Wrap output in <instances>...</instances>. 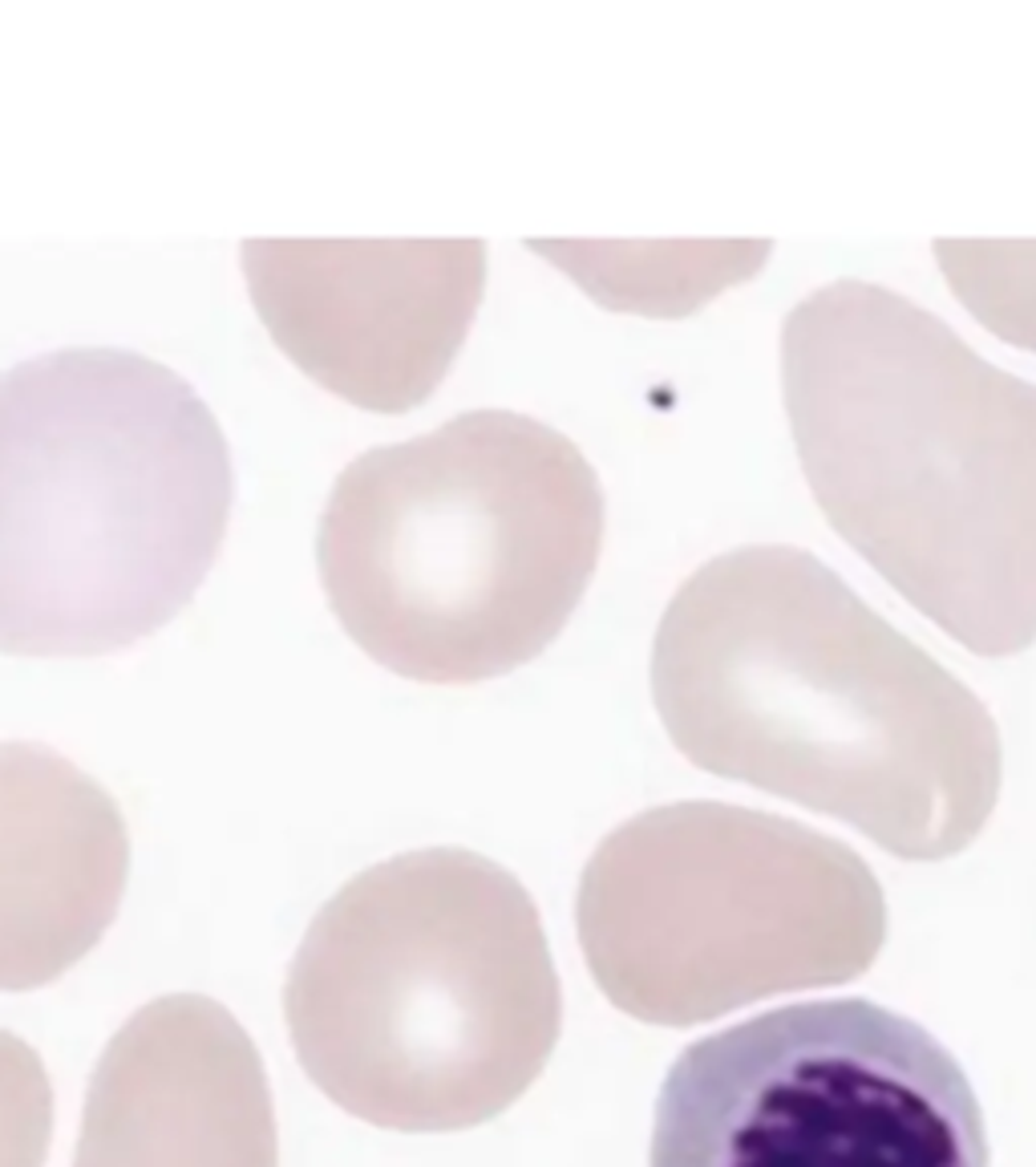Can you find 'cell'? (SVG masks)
Masks as SVG:
<instances>
[{
  "instance_id": "3",
  "label": "cell",
  "mask_w": 1036,
  "mask_h": 1167,
  "mask_svg": "<svg viewBox=\"0 0 1036 1167\" xmlns=\"http://www.w3.org/2000/svg\"><path fill=\"white\" fill-rule=\"evenodd\" d=\"M284 1014L320 1091L385 1131L478 1127L559 1042L564 998L530 892L462 847L405 852L328 900Z\"/></svg>"
},
{
  "instance_id": "4",
  "label": "cell",
  "mask_w": 1036,
  "mask_h": 1167,
  "mask_svg": "<svg viewBox=\"0 0 1036 1167\" xmlns=\"http://www.w3.org/2000/svg\"><path fill=\"white\" fill-rule=\"evenodd\" d=\"M231 450L175 369L61 349L0 373V653L97 656L199 592Z\"/></svg>"
},
{
  "instance_id": "6",
  "label": "cell",
  "mask_w": 1036,
  "mask_h": 1167,
  "mask_svg": "<svg viewBox=\"0 0 1036 1167\" xmlns=\"http://www.w3.org/2000/svg\"><path fill=\"white\" fill-rule=\"evenodd\" d=\"M580 945L603 998L648 1025H696L867 973L887 904L867 859L733 802L619 823L580 880Z\"/></svg>"
},
{
  "instance_id": "9",
  "label": "cell",
  "mask_w": 1036,
  "mask_h": 1167,
  "mask_svg": "<svg viewBox=\"0 0 1036 1167\" xmlns=\"http://www.w3.org/2000/svg\"><path fill=\"white\" fill-rule=\"evenodd\" d=\"M73 1167H280L247 1030L199 993L142 1005L93 1066Z\"/></svg>"
},
{
  "instance_id": "2",
  "label": "cell",
  "mask_w": 1036,
  "mask_h": 1167,
  "mask_svg": "<svg viewBox=\"0 0 1036 1167\" xmlns=\"http://www.w3.org/2000/svg\"><path fill=\"white\" fill-rule=\"evenodd\" d=\"M801 471L858 556L980 656L1036 640V382L867 280L782 328Z\"/></svg>"
},
{
  "instance_id": "11",
  "label": "cell",
  "mask_w": 1036,
  "mask_h": 1167,
  "mask_svg": "<svg viewBox=\"0 0 1036 1167\" xmlns=\"http://www.w3.org/2000/svg\"><path fill=\"white\" fill-rule=\"evenodd\" d=\"M935 260L988 333L1036 349V239H940Z\"/></svg>"
},
{
  "instance_id": "10",
  "label": "cell",
  "mask_w": 1036,
  "mask_h": 1167,
  "mask_svg": "<svg viewBox=\"0 0 1036 1167\" xmlns=\"http://www.w3.org/2000/svg\"><path fill=\"white\" fill-rule=\"evenodd\" d=\"M130 836L118 802L70 758L0 742V989L70 973L118 916Z\"/></svg>"
},
{
  "instance_id": "5",
  "label": "cell",
  "mask_w": 1036,
  "mask_h": 1167,
  "mask_svg": "<svg viewBox=\"0 0 1036 1167\" xmlns=\"http://www.w3.org/2000/svg\"><path fill=\"white\" fill-rule=\"evenodd\" d=\"M603 540L580 446L510 410L352 458L328 494L316 564L345 633L409 681H491L564 633Z\"/></svg>"
},
{
  "instance_id": "12",
  "label": "cell",
  "mask_w": 1036,
  "mask_h": 1167,
  "mask_svg": "<svg viewBox=\"0 0 1036 1167\" xmlns=\"http://www.w3.org/2000/svg\"><path fill=\"white\" fill-rule=\"evenodd\" d=\"M54 1087L33 1046L0 1030V1167H45Z\"/></svg>"
},
{
  "instance_id": "1",
  "label": "cell",
  "mask_w": 1036,
  "mask_h": 1167,
  "mask_svg": "<svg viewBox=\"0 0 1036 1167\" xmlns=\"http://www.w3.org/2000/svg\"><path fill=\"white\" fill-rule=\"evenodd\" d=\"M652 697L689 763L899 859L964 852L1001 795L988 706L798 547H737L676 588Z\"/></svg>"
},
{
  "instance_id": "7",
  "label": "cell",
  "mask_w": 1036,
  "mask_h": 1167,
  "mask_svg": "<svg viewBox=\"0 0 1036 1167\" xmlns=\"http://www.w3.org/2000/svg\"><path fill=\"white\" fill-rule=\"evenodd\" d=\"M648 1167H988L964 1066L862 998L692 1042L660 1087Z\"/></svg>"
},
{
  "instance_id": "8",
  "label": "cell",
  "mask_w": 1036,
  "mask_h": 1167,
  "mask_svg": "<svg viewBox=\"0 0 1036 1167\" xmlns=\"http://www.w3.org/2000/svg\"><path fill=\"white\" fill-rule=\"evenodd\" d=\"M252 300L275 345L352 405H421L470 333L482 239H252Z\"/></svg>"
}]
</instances>
